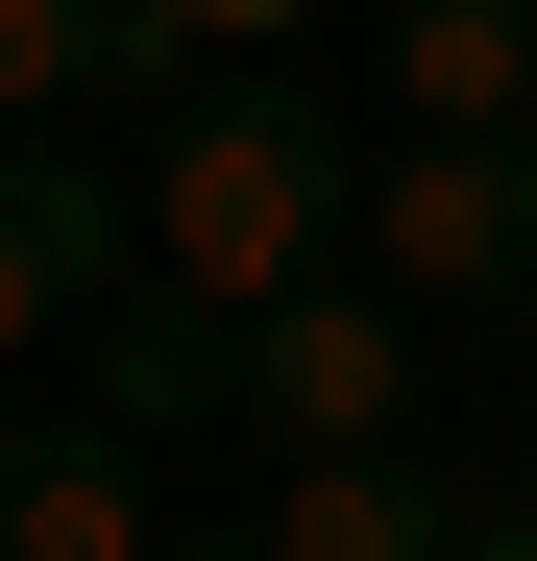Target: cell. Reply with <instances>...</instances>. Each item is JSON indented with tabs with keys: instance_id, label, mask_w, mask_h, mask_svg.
I'll use <instances>...</instances> for the list:
<instances>
[{
	"instance_id": "9c48e42d",
	"label": "cell",
	"mask_w": 537,
	"mask_h": 561,
	"mask_svg": "<svg viewBox=\"0 0 537 561\" xmlns=\"http://www.w3.org/2000/svg\"><path fill=\"white\" fill-rule=\"evenodd\" d=\"M99 99H147L123 0H0V147H49V123H99Z\"/></svg>"
},
{
	"instance_id": "7a4b0ae2",
	"label": "cell",
	"mask_w": 537,
	"mask_h": 561,
	"mask_svg": "<svg viewBox=\"0 0 537 561\" xmlns=\"http://www.w3.org/2000/svg\"><path fill=\"white\" fill-rule=\"evenodd\" d=\"M342 268H367L391 318H489V294H537V123L513 147H367L342 171Z\"/></svg>"
},
{
	"instance_id": "30bf717a",
	"label": "cell",
	"mask_w": 537,
	"mask_h": 561,
	"mask_svg": "<svg viewBox=\"0 0 537 561\" xmlns=\"http://www.w3.org/2000/svg\"><path fill=\"white\" fill-rule=\"evenodd\" d=\"M318 0H123V49H147V99H196V73H294Z\"/></svg>"
},
{
	"instance_id": "52a82bcc",
	"label": "cell",
	"mask_w": 537,
	"mask_h": 561,
	"mask_svg": "<svg viewBox=\"0 0 537 561\" xmlns=\"http://www.w3.org/2000/svg\"><path fill=\"white\" fill-rule=\"evenodd\" d=\"M0 561H196L123 415H0Z\"/></svg>"
},
{
	"instance_id": "5b68a950",
	"label": "cell",
	"mask_w": 537,
	"mask_h": 561,
	"mask_svg": "<svg viewBox=\"0 0 537 561\" xmlns=\"http://www.w3.org/2000/svg\"><path fill=\"white\" fill-rule=\"evenodd\" d=\"M123 268H147L123 171H73V123H49V147H0V366H25V342H73Z\"/></svg>"
},
{
	"instance_id": "3957f363",
	"label": "cell",
	"mask_w": 537,
	"mask_h": 561,
	"mask_svg": "<svg viewBox=\"0 0 537 561\" xmlns=\"http://www.w3.org/2000/svg\"><path fill=\"white\" fill-rule=\"evenodd\" d=\"M415 391H439V366H415V318L367 294V268H318V294H268V318H244V439H268V463L415 439Z\"/></svg>"
},
{
	"instance_id": "6da1fadb",
	"label": "cell",
	"mask_w": 537,
	"mask_h": 561,
	"mask_svg": "<svg viewBox=\"0 0 537 561\" xmlns=\"http://www.w3.org/2000/svg\"><path fill=\"white\" fill-rule=\"evenodd\" d=\"M342 147L294 73H196V99H147V171H123V220H147V268L171 294H220V318H268V294H318L342 268Z\"/></svg>"
},
{
	"instance_id": "8fae6325",
	"label": "cell",
	"mask_w": 537,
	"mask_h": 561,
	"mask_svg": "<svg viewBox=\"0 0 537 561\" xmlns=\"http://www.w3.org/2000/svg\"><path fill=\"white\" fill-rule=\"evenodd\" d=\"M465 561H537V489H489V537H465Z\"/></svg>"
},
{
	"instance_id": "8992f818",
	"label": "cell",
	"mask_w": 537,
	"mask_h": 561,
	"mask_svg": "<svg viewBox=\"0 0 537 561\" xmlns=\"http://www.w3.org/2000/svg\"><path fill=\"white\" fill-rule=\"evenodd\" d=\"M465 537H489V489H465V463H415V439L268 463V513H244V561H465Z\"/></svg>"
},
{
	"instance_id": "ba28073f",
	"label": "cell",
	"mask_w": 537,
	"mask_h": 561,
	"mask_svg": "<svg viewBox=\"0 0 537 561\" xmlns=\"http://www.w3.org/2000/svg\"><path fill=\"white\" fill-rule=\"evenodd\" d=\"M391 99L439 147H513L537 123V0H391Z\"/></svg>"
},
{
	"instance_id": "277c9868",
	"label": "cell",
	"mask_w": 537,
	"mask_h": 561,
	"mask_svg": "<svg viewBox=\"0 0 537 561\" xmlns=\"http://www.w3.org/2000/svg\"><path fill=\"white\" fill-rule=\"evenodd\" d=\"M73 415H123L147 463H171V439H244V318L171 294V268H123V294L73 318Z\"/></svg>"
}]
</instances>
